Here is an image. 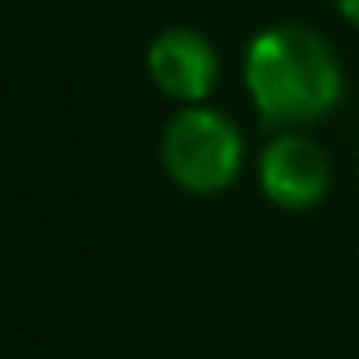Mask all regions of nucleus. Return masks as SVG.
I'll return each instance as SVG.
<instances>
[{
	"mask_svg": "<svg viewBox=\"0 0 359 359\" xmlns=\"http://www.w3.org/2000/svg\"><path fill=\"white\" fill-rule=\"evenodd\" d=\"M243 86L266 128L302 132L340 104L344 66L317 27L266 24L243 50Z\"/></svg>",
	"mask_w": 359,
	"mask_h": 359,
	"instance_id": "obj_1",
	"label": "nucleus"
},
{
	"mask_svg": "<svg viewBox=\"0 0 359 359\" xmlns=\"http://www.w3.org/2000/svg\"><path fill=\"white\" fill-rule=\"evenodd\" d=\"M158 158L166 178L186 194H224L243 170V132L212 104H186L166 120Z\"/></svg>",
	"mask_w": 359,
	"mask_h": 359,
	"instance_id": "obj_2",
	"label": "nucleus"
},
{
	"mask_svg": "<svg viewBox=\"0 0 359 359\" xmlns=\"http://www.w3.org/2000/svg\"><path fill=\"white\" fill-rule=\"evenodd\" d=\"M259 189L274 209L305 212L325 201L332 186V163L325 147L305 132H278L259 155Z\"/></svg>",
	"mask_w": 359,
	"mask_h": 359,
	"instance_id": "obj_3",
	"label": "nucleus"
},
{
	"mask_svg": "<svg viewBox=\"0 0 359 359\" xmlns=\"http://www.w3.org/2000/svg\"><path fill=\"white\" fill-rule=\"evenodd\" d=\"M147 78L163 97L186 104H209L220 81V50L197 27H163L147 43Z\"/></svg>",
	"mask_w": 359,
	"mask_h": 359,
	"instance_id": "obj_4",
	"label": "nucleus"
},
{
	"mask_svg": "<svg viewBox=\"0 0 359 359\" xmlns=\"http://www.w3.org/2000/svg\"><path fill=\"white\" fill-rule=\"evenodd\" d=\"M332 4H336V16L359 32V0H332Z\"/></svg>",
	"mask_w": 359,
	"mask_h": 359,
	"instance_id": "obj_5",
	"label": "nucleus"
}]
</instances>
